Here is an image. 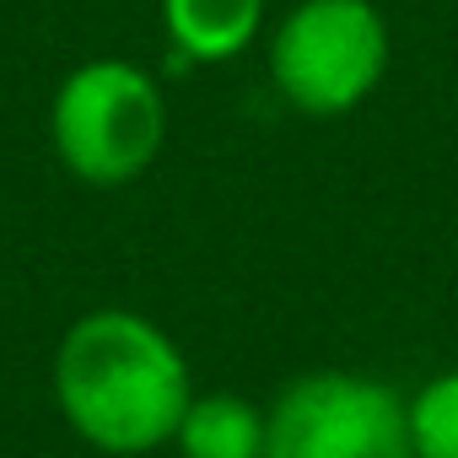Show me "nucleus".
Segmentation results:
<instances>
[{"label":"nucleus","mask_w":458,"mask_h":458,"mask_svg":"<svg viewBox=\"0 0 458 458\" xmlns=\"http://www.w3.org/2000/svg\"><path fill=\"white\" fill-rule=\"evenodd\" d=\"M55 399L71 431L114 458H140L173 442L194 383L183 351L130 308L76 318L55 351Z\"/></svg>","instance_id":"nucleus-1"},{"label":"nucleus","mask_w":458,"mask_h":458,"mask_svg":"<svg viewBox=\"0 0 458 458\" xmlns=\"http://www.w3.org/2000/svg\"><path fill=\"white\" fill-rule=\"evenodd\" d=\"M388 71V28L372 0H302L270 44L276 92L313 119L351 114Z\"/></svg>","instance_id":"nucleus-3"},{"label":"nucleus","mask_w":458,"mask_h":458,"mask_svg":"<svg viewBox=\"0 0 458 458\" xmlns=\"http://www.w3.org/2000/svg\"><path fill=\"white\" fill-rule=\"evenodd\" d=\"M49 135L60 162L98 189L140 178L167 135L162 87L130 60H92L71 71L49 108Z\"/></svg>","instance_id":"nucleus-2"},{"label":"nucleus","mask_w":458,"mask_h":458,"mask_svg":"<svg viewBox=\"0 0 458 458\" xmlns=\"http://www.w3.org/2000/svg\"><path fill=\"white\" fill-rule=\"evenodd\" d=\"M410 447L415 458H458V372L431 377L410 399Z\"/></svg>","instance_id":"nucleus-7"},{"label":"nucleus","mask_w":458,"mask_h":458,"mask_svg":"<svg viewBox=\"0 0 458 458\" xmlns=\"http://www.w3.org/2000/svg\"><path fill=\"white\" fill-rule=\"evenodd\" d=\"M259 17H265V0H162L173 49L199 65L233 60L238 49H249L259 33Z\"/></svg>","instance_id":"nucleus-5"},{"label":"nucleus","mask_w":458,"mask_h":458,"mask_svg":"<svg viewBox=\"0 0 458 458\" xmlns=\"http://www.w3.org/2000/svg\"><path fill=\"white\" fill-rule=\"evenodd\" d=\"M265 458H415L410 404L356 372H308L270 404Z\"/></svg>","instance_id":"nucleus-4"},{"label":"nucleus","mask_w":458,"mask_h":458,"mask_svg":"<svg viewBox=\"0 0 458 458\" xmlns=\"http://www.w3.org/2000/svg\"><path fill=\"white\" fill-rule=\"evenodd\" d=\"M173 442L183 458H265V415L238 394H194Z\"/></svg>","instance_id":"nucleus-6"}]
</instances>
